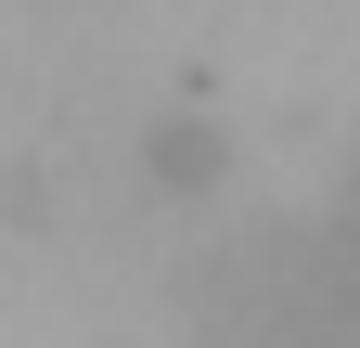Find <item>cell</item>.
I'll use <instances>...</instances> for the list:
<instances>
[{
	"label": "cell",
	"instance_id": "1",
	"mask_svg": "<svg viewBox=\"0 0 360 348\" xmlns=\"http://www.w3.org/2000/svg\"><path fill=\"white\" fill-rule=\"evenodd\" d=\"M180 310H193V348H360V206L219 232Z\"/></svg>",
	"mask_w": 360,
	"mask_h": 348
}]
</instances>
